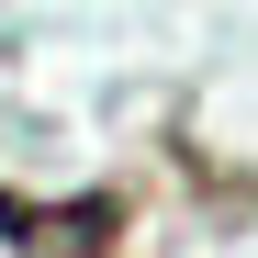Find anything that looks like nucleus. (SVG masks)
Here are the masks:
<instances>
[{
	"instance_id": "obj_1",
	"label": "nucleus",
	"mask_w": 258,
	"mask_h": 258,
	"mask_svg": "<svg viewBox=\"0 0 258 258\" xmlns=\"http://www.w3.org/2000/svg\"><path fill=\"white\" fill-rule=\"evenodd\" d=\"M0 225L23 236V258H90V236H112V225H123V202H112V191L68 202V213H23V202H0Z\"/></svg>"
}]
</instances>
